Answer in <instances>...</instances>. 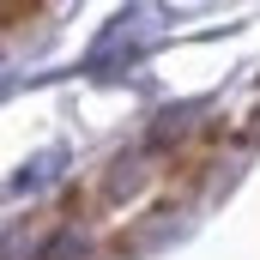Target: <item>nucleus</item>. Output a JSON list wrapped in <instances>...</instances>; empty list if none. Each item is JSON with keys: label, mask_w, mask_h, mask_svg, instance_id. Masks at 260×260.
Wrapping results in <instances>:
<instances>
[{"label": "nucleus", "mask_w": 260, "mask_h": 260, "mask_svg": "<svg viewBox=\"0 0 260 260\" xmlns=\"http://www.w3.org/2000/svg\"><path fill=\"white\" fill-rule=\"evenodd\" d=\"M43 12V0H0V30H18Z\"/></svg>", "instance_id": "nucleus-1"}]
</instances>
